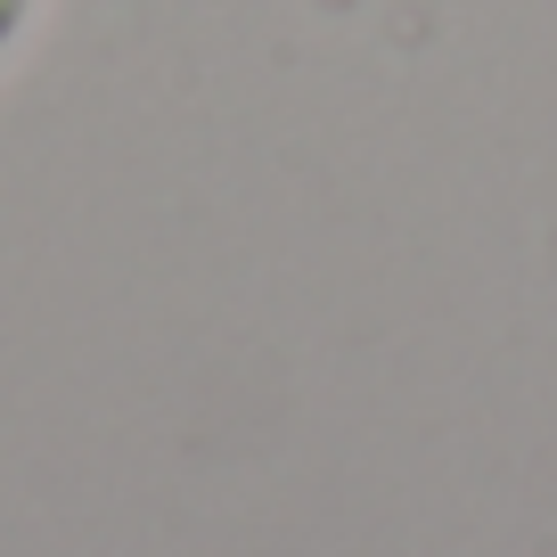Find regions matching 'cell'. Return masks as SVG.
I'll list each match as a JSON object with an SVG mask.
<instances>
[{"label":"cell","instance_id":"cell-1","mask_svg":"<svg viewBox=\"0 0 557 557\" xmlns=\"http://www.w3.org/2000/svg\"><path fill=\"white\" fill-rule=\"evenodd\" d=\"M41 0H0V66H9V50L25 41V25H34Z\"/></svg>","mask_w":557,"mask_h":557}]
</instances>
